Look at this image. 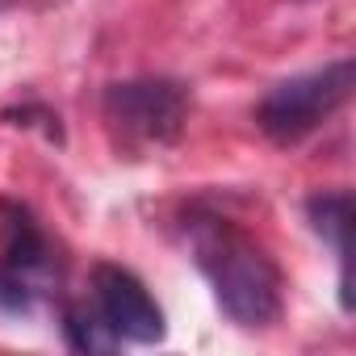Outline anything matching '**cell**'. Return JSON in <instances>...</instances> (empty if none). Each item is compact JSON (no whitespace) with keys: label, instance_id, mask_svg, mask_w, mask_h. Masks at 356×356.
Listing matches in <instances>:
<instances>
[{"label":"cell","instance_id":"1","mask_svg":"<svg viewBox=\"0 0 356 356\" xmlns=\"http://www.w3.org/2000/svg\"><path fill=\"white\" fill-rule=\"evenodd\" d=\"M189 239L193 260L214 289V302L239 327H268L281 318V273L260 243H252L227 218L189 222Z\"/></svg>","mask_w":356,"mask_h":356},{"label":"cell","instance_id":"3","mask_svg":"<svg viewBox=\"0 0 356 356\" xmlns=\"http://www.w3.org/2000/svg\"><path fill=\"white\" fill-rule=\"evenodd\" d=\"M105 122L126 151H151V147H172L185 134L189 122V92L185 84L163 80V76H143L113 84L105 92Z\"/></svg>","mask_w":356,"mask_h":356},{"label":"cell","instance_id":"9","mask_svg":"<svg viewBox=\"0 0 356 356\" xmlns=\"http://www.w3.org/2000/svg\"><path fill=\"white\" fill-rule=\"evenodd\" d=\"M47 5H51V0H47Z\"/></svg>","mask_w":356,"mask_h":356},{"label":"cell","instance_id":"7","mask_svg":"<svg viewBox=\"0 0 356 356\" xmlns=\"http://www.w3.org/2000/svg\"><path fill=\"white\" fill-rule=\"evenodd\" d=\"M63 339H67V348L72 352H113L122 339H118V331L105 323V314L97 310V306H67V314H63Z\"/></svg>","mask_w":356,"mask_h":356},{"label":"cell","instance_id":"4","mask_svg":"<svg viewBox=\"0 0 356 356\" xmlns=\"http://www.w3.org/2000/svg\"><path fill=\"white\" fill-rule=\"evenodd\" d=\"M92 298H97V310L105 314V323L118 331V339L159 343L168 335L163 310L155 306L147 285L122 264H97L92 268Z\"/></svg>","mask_w":356,"mask_h":356},{"label":"cell","instance_id":"6","mask_svg":"<svg viewBox=\"0 0 356 356\" xmlns=\"http://www.w3.org/2000/svg\"><path fill=\"white\" fill-rule=\"evenodd\" d=\"M0 268L26 281L30 289H38L42 277H51V243L38 231L34 214L13 202H5V264Z\"/></svg>","mask_w":356,"mask_h":356},{"label":"cell","instance_id":"2","mask_svg":"<svg viewBox=\"0 0 356 356\" xmlns=\"http://www.w3.org/2000/svg\"><path fill=\"white\" fill-rule=\"evenodd\" d=\"M352 88H356V63L352 59H335L318 72L289 76L277 88H268V97L256 109V126L281 147L302 143L306 134H314L327 118H335L348 105Z\"/></svg>","mask_w":356,"mask_h":356},{"label":"cell","instance_id":"8","mask_svg":"<svg viewBox=\"0 0 356 356\" xmlns=\"http://www.w3.org/2000/svg\"><path fill=\"white\" fill-rule=\"evenodd\" d=\"M34 306V289L26 281H17L13 273L0 268V310H9V314H26Z\"/></svg>","mask_w":356,"mask_h":356},{"label":"cell","instance_id":"5","mask_svg":"<svg viewBox=\"0 0 356 356\" xmlns=\"http://www.w3.org/2000/svg\"><path fill=\"white\" fill-rule=\"evenodd\" d=\"M306 218L314 227V235L339 256V302L343 310H352V277H348V260H352V218H356V206H352V193L348 189H331V193H314L306 202Z\"/></svg>","mask_w":356,"mask_h":356}]
</instances>
